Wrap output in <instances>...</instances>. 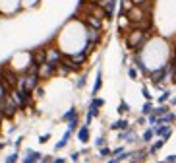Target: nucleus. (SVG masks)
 Segmentation results:
<instances>
[{
  "mask_svg": "<svg viewBox=\"0 0 176 163\" xmlns=\"http://www.w3.org/2000/svg\"><path fill=\"white\" fill-rule=\"evenodd\" d=\"M103 105H105V101L101 97H93L91 103H89V109H87V115H85V122L83 124H87V126L91 124V120L99 117V109L103 107Z\"/></svg>",
  "mask_w": 176,
  "mask_h": 163,
  "instance_id": "obj_1",
  "label": "nucleus"
},
{
  "mask_svg": "<svg viewBox=\"0 0 176 163\" xmlns=\"http://www.w3.org/2000/svg\"><path fill=\"white\" fill-rule=\"evenodd\" d=\"M151 128H153L157 138L168 140L170 136H172V124H157V126H151Z\"/></svg>",
  "mask_w": 176,
  "mask_h": 163,
  "instance_id": "obj_2",
  "label": "nucleus"
},
{
  "mask_svg": "<svg viewBox=\"0 0 176 163\" xmlns=\"http://www.w3.org/2000/svg\"><path fill=\"white\" fill-rule=\"evenodd\" d=\"M147 155H149V150H145V148L134 150V151H130V161L132 163H143L147 159Z\"/></svg>",
  "mask_w": 176,
  "mask_h": 163,
  "instance_id": "obj_3",
  "label": "nucleus"
},
{
  "mask_svg": "<svg viewBox=\"0 0 176 163\" xmlns=\"http://www.w3.org/2000/svg\"><path fill=\"white\" fill-rule=\"evenodd\" d=\"M41 159H43L41 151L27 150V151H25V157H21V163H41Z\"/></svg>",
  "mask_w": 176,
  "mask_h": 163,
  "instance_id": "obj_4",
  "label": "nucleus"
},
{
  "mask_svg": "<svg viewBox=\"0 0 176 163\" xmlns=\"http://www.w3.org/2000/svg\"><path fill=\"white\" fill-rule=\"evenodd\" d=\"M116 4H118V0H106V2L103 4L105 19H112V16H114V10H116Z\"/></svg>",
  "mask_w": 176,
  "mask_h": 163,
  "instance_id": "obj_5",
  "label": "nucleus"
},
{
  "mask_svg": "<svg viewBox=\"0 0 176 163\" xmlns=\"http://www.w3.org/2000/svg\"><path fill=\"white\" fill-rule=\"evenodd\" d=\"M76 136H78V142H81V144H87V142H89V138H91V132H89V126H87V124H81V126L78 128Z\"/></svg>",
  "mask_w": 176,
  "mask_h": 163,
  "instance_id": "obj_6",
  "label": "nucleus"
},
{
  "mask_svg": "<svg viewBox=\"0 0 176 163\" xmlns=\"http://www.w3.org/2000/svg\"><path fill=\"white\" fill-rule=\"evenodd\" d=\"M70 140H72V132H70V130H66V132H64V136L60 138V142H56V144H54V151L64 150L68 144H70Z\"/></svg>",
  "mask_w": 176,
  "mask_h": 163,
  "instance_id": "obj_7",
  "label": "nucleus"
},
{
  "mask_svg": "<svg viewBox=\"0 0 176 163\" xmlns=\"http://www.w3.org/2000/svg\"><path fill=\"white\" fill-rule=\"evenodd\" d=\"M109 128H110V130H118V132H124V130L130 128V122H128L126 119H118V120H114Z\"/></svg>",
  "mask_w": 176,
  "mask_h": 163,
  "instance_id": "obj_8",
  "label": "nucleus"
},
{
  "mask_svg": "<svg viewBox=\"0 0 176 163\" xmlns=\"http://www.w3.org/2000/svg\"><path fill=\"white\" fill-rule=\"evenodd\" d=\"M76 119H79V113H78L76 107H70L66 113L62 115V120H64V122H72V120H76Z\"/></svg>",
  "mask_w": 176,
  "mask_h": 163,
  "instance_id": "obj_9",
  "label": "nucleus"
},
{
  "mask_svg": "<svg viewBox=\"0 0 176 163\" xmlns=\"http://www.w3.org/2000/svg\"><path fill=\"white\" fill-rule=\"evenodd\" d=\"M164 144H167V140H163V138H159L157 142H153V144L149 146V155H155L157 151H161L164 148Z\"/></svg>",
  "mask_w": 176,
  "mask_h": 163,
  "instance_id": "obj_10",
  "label": "nucleus"
},
{
  "mask_svg": "<svg viewBox=\"0 0 176 163\" xmlns=\"http://www.w3.org/2000/svg\"><path fill=\"white\" fill-rule=\"evenodd\" d=\"M103 87V72H101V68H99V72H97V78H95V86H93V91H91V95L93 97H97V93H99V89Z\"/></svg>",
  "mask_w": 176,
  "mask_h": 163,
  "instance_id": "obj_11",
  "label": "nucleus"
},
{
  "mask_svg": "<svg viewBox=\"0 0 176 163\" xmlns=\"http://www.w3.org/2000/svg\"><path fill=\"white\" fill-rule=\"evenodd\" d=\"M176 122V113L174 111H168L167 115H163L161 119H159V124H172Z\"/></svg>",
  "mask_w": 176,
  "mask_h": 163,
  "instance_id": "obj_12",
  "label": "nucleus"
},
{
  "mask_svg": "<svg viewBox=\"0 0 176 163\" xmlns=\"http://www.w3.org/2000/svg\"><path fill=\"white\" fill-rule=\"evenodd\" d=\"M153 138H155V132H153V128L149 126V128L145 130V132L141 134V142H143V144H151V142H153Z\"/></svg>",
  "mask_w": 176,
  "mask_h": 163,
  "instance_id": "obj_13",
  "label": "nucleus"
},
{
  "mask_svg": "<svg viewBox=\"0 0 176 163\" xmlns=\"http://www.w3.org/2000/svg\"><path fill=\"white\" fill-rule=\"evenodd\" d=\"M153 109H155V107H153V103H151V101H147V103L141 107V115H143V117H149V115L153 113Z\"/></svg>",
  "mask_w": 176,
  "mask_h": 163,
  "instance_id": "obj_14",
  "label": "nucleus"
},
{
  "mask_svg": "<svg viewBox=\"0 0 176 163\" xmlns=\"http://www.w3.org/2000/svg\"><path fill=\"white\" fill-rule=\"evenodd\" d=\"M18 159H19V154H18V151H14V154L6 155V159H4V163H18Z\"/></svg>",
  "mask_w": 176,
  "mask_h": 163,
  "instance_id": "obj_15",
  "label": "nucleus"
},
{
  "mask_svg": "<svg viewBox=\"0 0 176 163\" xmlns=\"http://www.w3.org/2000/svg\"><path fill=\"white\" fill-rule=\"evenodd\" d=\"M168 97H170V91H167V89H164V91L161 93V95H159V99H157V101H159V105H164V103L168 101Z\"/></svg>",
  "mask_w": 176,
  "mask_h": 163,
  "instance_id": "obj_16",
  "label": "nucleus"
},
{
  "mask_svg": "<svg viewBox=\"0 0 176 163\" xmlns=\"http://www.w3.org/2000/svg\"><path fill=\"white\" fill-rule=\"evenodd\" d=\"M78 128H79V119H76V120H72V122H68V130L74 134V132H78Z\"/></svg>",
  "mask_w": 176,
  "mask_h": 163,
  "instance_id": "obj_17",
  "label": "nucleus"
},
{
  "mask_svg": "<svg viewBox=\"0 0 176 163\" xmlns=\"http://www.w3.org/2000/svg\"><path fill=\"white\" fill-rule=\"evenodd\" d=\"M110 155H112V150H110L109 146H105V148L99 150V157H110Z\"/></svg>",
  "mask_w": 176,
  "mask_h": 163,
  "instance_id": "obj_18",
  "label": "nucleus"
},
{
  "mask_svg": "<svg viewBox=\"0 0 176 163\" xmlns=\"http://www.w3.org/2000/svg\"><path fill=\"white\" fill-rule=\"evenodd\" d=\"M128 111H130V105H128L126 101H122V103L118 105V115H126Z\"/></svg>",
  "mask_w": 176,
  "mask_h": 163,
  "instance_id": "obj_19",
  "label": "nucleus"
},
{
  "mask_svg": "<svg viewBox=\"0 0 176 163\" xmlns=\"http://www.w3.org/2000/svg\"><path fill=\"white\" fill-rule=\"evenodd\" d=\"M85 83H87V74L79 76V78H78V82H76V86H78V89H81V87H85Z\"/></svg>",
  "mask_w": 176,
  "mask_h": 163,
  "instance_id": "obj_20",
  "label": "nucleus"
},
{
  "mask_svg": "<svg viewBox=\"0 0 176 163\" xmlns=\"http://www.w3.org/2000/svg\"><path fill=\"white\" fill-rule=\"evenodd\" d=\"M105 146H106V138H105V136H99V138L97 140H95V148H105Z\"/></svg>",
  "mask_w": 176,
  "mask_h": 163,
  "instance_id": "obj_21",
  "label": "nucleus"
},
{
  "mask_svg": "<svg viewBox=\"0 0 176 163\" xmlns=\"http://www.w3.org/2000/svg\"><path fill=\"white\" fill-rule=\"evenodd\" d=\"M141 93H143V97H145L147 101H151V99H153V95L149 93V87H145V86H143V87H141Z\"/></svg>",
  "mask_w": 176,
  "mask_h": 163,
  "instance_id": "obj_22",
  "label": "nucleus"
},
{
  "mask_svg": "<svg viewBox=\"0 0 176 163\" xmlns=\"http://www.w3.org/2000/svg\"><path fill=\"white\" fill-rule=\"evenodd\" d=\"M128 76H130L132 80H136L137 78V68H128Z\"/></svg>",
  "mask_w": 176,
  "mask_h": 163,
  "instance_id": "obj_23",
  "label": "nucleus"
},
{
  "mask_svg": "<svg viewBox=\"0 0 176 163\" xmlns=\"http://www.w3.org/2000/svg\"><path fill=\"white\" fill-rule=\"evenodd\" d=\"M49 140H50V134H41L39 136V144H47Z\"/></svg>",
  "mask_w": 176,
  "mask_h": 163,
  "instance_id": "obj_24",
  "label": "nucleus"
},
{
  "mask_svg": "<svg viewBox=\"0 0 176 163\" xmlns=\"http://www.w3.org/2000/svg\"><path fill=\"white\" fill-rule=\"evenodd\" d=\"M79 157H81V154H79V151H72V155H70V159H72L74 163H78V161H79Z\"/></svg>",
  "mask_w": 176,
  "mask_h": 163,
  "instance_id": "obj_25",
  "label": "nucleus"
},
{
  "mask_svg": "<svg viewBox=\"0 0 176 163\" xmlns=\"http://www.w3.org/2000/svg\"><path fill=\"white\" fill-rule=\"evenodd\" d=\"M21 142H23V136H19V138H16V142H14V148H16V151L19 150V146H21Z\"/></svg>",
  "mask_w": 176,
  "mask_h": 163,
  "instance_id": "obj_26",
  "label": "nucleus"
},
{
  "mask_svg": "<svg viewBox=\"0 0 176 163\" xmlns=\"http://www.w3.org/2000/svg\"><path fill=\"white\" fill-rule=\"evenodd\" d=\"M164 163H176V154H172V155H167Z\"/></svg>",
  "mask_w": 176,
  "mask_h": 163,
  "instance_id": "obj_27",
  "label": "nucleus"
},
{
  "mask_svg": "<svg viewBox=\"0 0 176 163\" xmlns=\"http://www.w3.org/2000/svg\"><path fill=\"white\" fill-rule=\"evenodd\" d=\"M41 163H52V155H43Z\"/></svg>",
  "mask_w": 176,
  "mask_h": 163,
  "instance_id": "obj_28",
  "label": "nucleus"
},
{
  "mask_svg": "<svg viewBox=\"0 0 176 163\" xmlns=\"http://www.w3.org/2000/svg\"><path fill=\"white\" fill-rule=\"evenodd\" d=\"M145 122H147V120H145V117H140V119L136 120V124H137V126H143Z\"/></svg>",
  "mask_w": 176,
  "mask_h": 163,
  "instance_id": "obj_29",
  "label": "nucleus"
},
{
  "mask_svg": "<svg viewBox=\"0 0 176 163\" xmlns=\"http://www.w3.org/2000/svg\"><path fill=\"white\" fill-rule=\"evenodd\" d=\"M52 163H66L64 157H52Z\"/></svg>",
  "mask_w": 176,
  "mask_h": 163,
  "instance_id": "obj_30",
  "label": "nucleus"
},
{
  "mask_svg": "<svg viewBox=\"0 0 176 163\" xmlns=\"http://www.w3.org/2000/svg\"><path fill=\"white\" fill-rule=\"evenodd\" d=\"M35 93H37L39 97H43V87H37V89H35Z\"/></svg>",
  "mask_w": 176,
  "mask_h": 163,
  "instance_id": "obj_31",
  "label": "nucleus"
},
{
  "mask_svg": "<svg viewBox=\"0 0 176 163\" xmlns=\"http://www.w3.org/2000/svg\"><path fill=\"white\" fill-rule=\"evenodd\" d=\"M109 163H120V161L116 159V157H110V159H109Z\"/></svg>",
  "mask_w": 176,
  "mask_h": 163,
  "instance_id": "obj_32",
  "label": "nucleus"
},
{
  "mask_svg": "<svg viewBox=\"0 0 176 163\" xmlns=\"http://www.w3.org/2000/svg\"><path fill=\"white\" fill-rule=\"evenodd\" d=\"M4 120H6V117H4V115L0 113V126H2V122H4Z\"/></svg>",
  "mask_w": 176,
  "mask_h": 163,
  "instance_id": "obj_33",
  "label": "nucleus"
},
{
  "mask_svg": "<svg viewBox=\"0 0 176 163\" xmlns=\"http://www.w3.org/2000/svg\"><path fill=\"white\" fill-rule=\"evenodd\" d=\"M170 105H176V97H172V99H170Z\"/></svg>",
  "mask_w": 176,
  "mask_h": 163,
  "instance_id": "obj_34",
  "label": "nucleus"
},
{
  "mask_svg": "<svg viewBox=\"0 0 176 163\" xmlns=\"http://www.w3.org/2000/svg\"><path fill=\"white\" fill-rule=\"evenodd\" d=\"M6 148V144H4V142H0V150H4Z\"/></svg>",
  "mask_w": 176,
  "mask_h": 163,
  "instance_id": "obj_35",
  "label": "nucleus"
},
{
  "mask_svg": "<svg viewBox=\"0 0 176 163\" xmlns=\"http://www.w3.org/2000/svg\"><path fill=\"white\" fill-rule=\"evenodd\" d=\"M155 163H164V161H155Z\"/></svg>",
  "mask_w": 176,
  "mask_h": 163,
  "instance_id": "obj_36",
  "label": "nucleus"
}]
</instances>
